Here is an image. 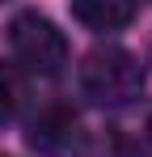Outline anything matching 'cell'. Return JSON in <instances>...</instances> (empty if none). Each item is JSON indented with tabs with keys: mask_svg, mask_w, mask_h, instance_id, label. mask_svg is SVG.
Returning <instances> with one entry per match:
<instances>
[{
	"mask_svg": "<svg viewBox=\"0 0 152 157\" xmlns=\"http://www.w3.org/2000/svg\"><path fill=\"white\" fill-rule=\"evenodd\" d=\"M9 47L13 59L34 77H59L68 68V38L42 13H17L9 26Z\"/></svg>",
	"mask_w": 152,
	"mask_h": 157,
	"instance_id": "7a4b0ae2",
	"label": "cell"
},
{
	"mask_svg": "<svg viewBox=\"0 0 152 157\" xmlns=\"http://www.w3.org/2000/svg\"><path fill=\"white\" fill-rule=\"evenodd\" d=\"M80 89L93 106H127L144 89V64L123 47H93L80 59Z\"/></svg>",
	"mask_w": 152,
	"mask_h": 157,
	"instance_id": "6da1fadb",
	"label": "cell"
},
{
	"mask_svg": "<svg viewBox=\"0 0 152 157\" xmlns=\"http://www.w3.org/2000/svg\"><path fill=\"white\" fill-rule=\"evenodd\" d=\"M21 77H17V68L13 64H0V128L21 110Z\"/></svg>",
	"mask_w": 152,
	"mask_h": 157,
	"instance_id": "5b68a950",
	"label": "cell"
},
{
	"mask_svg": "<svg viewBox=\"0 0 152 157\" xmlns=\"http://www.w3.org/2000/svg\"><path fill=\"white\" fill-rule=\"evenodd\" d=\"M139 0H72V17L93 34H110L135 21Z\"/></svg>",
	"mask_w": 152,
	"mask_h": 157,
	"instance_id": "277c9868",
	"label": "cell"
},
{
	"mask_svg": "<svg viewBox=\"0 0 152 157\" xmlns=\"http://www.w3.org/2000/svg\"><path fill=\"white\" fill-rule=\"evenodd\" d=\"M148 149H152V119H148Z\"/></svg>",
	"mask_w": 152,
	"mask_h": 157,
	"instance_id": "8992f818",
	"label": "cell"
},
{
	"mask_svg": "<svg viewBox=\"0 0 152 157\" xmlns=\"http://www.w3.org/2000/svg\"><path fill=\"white\" fill-rule=\"evenodd\" d=\"M72 136H76V115H72V106H63V102L42 106V110L25 123V140H30V149H38V153H63V149L72 144Z\"/></svg>",
	"mask_w": 152,
	"mask_h": 157,
	"instance_id": "3957f363",
	"label": "cell"
}]
</instances>
